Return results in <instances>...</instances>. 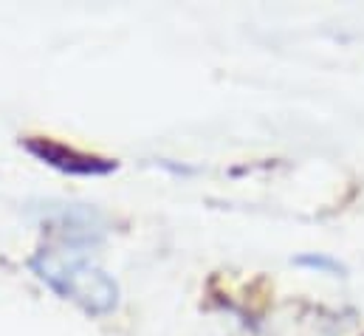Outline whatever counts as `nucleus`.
Masks as SVG:
<instances>
[{"label":"nucleus","instance_id":"obj_1","mask_svg":"<svg viewBox=\"0 0 364 336\" xmlns=\"http://www.w3.org/2000/svg\"><path fill=\"white\" fill-rule=\"evenodd\" d=\"M31 271L63 300H71L85 314L105 317L119 308V283L91 260L88 249L43 246L28 260Z\"/></svg>","mask_w":364,"mask_h":336},{"label":"nucleus","instance_id":"obj_2","mask_svg":"<svg viewBox=\"0 0 364 336\" xmlns=\"http://www.w3.org/2000/svg\"><path fill=\"white\" fill-rule=\"evenodd\" d=\"M23 147L37 162L54 167L63 175H74V178H102V175H110V172L119 169L116 159L85 153V150H77L71 145H63V142H54V139H46V136H28L23 142Z\"/></svg>","mask_w":364,"mask_h":336},{"label":"nucleus","instance_id":"obj_3","mask_svg":"<svg viewBox=\"0 0 364 336\" xmlns=\"http://www.w3.org/2000/svg\"><path fill=\"white\" fill-rule=\"evenodd\" d=\"M294 266L296 268H308V271H316V274H328V277H345V263H339L336 257L325 252H305L294 257Z\"/></svg>","mask_w":364,"mask_h":336}]
</instances>
